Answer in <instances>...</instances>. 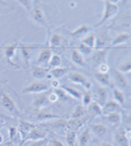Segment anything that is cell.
<instances>
[{
    "instance_id": "cell-38",
    "label": "cell",
    "mask_w": 131,
    "mask_h": 146,
    "mask_svg": "<svg viewBox=\"0 0 131 146\" xmlns=\"http://www.w3.org/2000/svg\"><path fill=\"white\" fill-rule=\"evenodd\" d=\"M92 50H93L92 48H89L88 46H86L84 44L80 43V44L79 46L78 51L84 56V55H89L92 53Z\"/></svg>"
},
{
    "instance_id": "cell-32",
    "label": "cell",
    "mask_w": 131,
    "mask_h": 146,
    "mask_svg": "<svg viewBox=\"0 0 131 146\" xmlns=\"http://www.w3.org/2000/svg\"><path fill=\"white\" fill-rule=\"evenodd\" d=\"M81 43L93 49V48H95V45H96V36H95V35L92 34L90 35H89L88 37H86L82 40Z\"/></svg>"
},
{
    "instance_id": "cell-23",
    "label": "cell",
    "mask_w": 131,
    "mask_h": 146,
    "mask_svg": "<svg viewBox=\"0 0 131 146\" xmlns=\"http://www.w3.org/2000/svg\"><path fill=\"white\" fill-rule=\"evenodd\" d=\"M89 130L92 131V132L93 133L94 135H96L98 137L103 136L105 134L107 133V127L103 124H98V123L91 124Z\"/></svg>"
},
{
    "instance_id": "cell-26",
    "label": "cell",
    "mask_w": 131,
    "mask_h": 146,
    "mask_svg": "<svg viewBox=\"0 0 131 146\" xmlns=\"http://www.w3.org/2000/svg\"><path fill=\"white\" fill-rule=\"evenodd\" d=\"M66 92L67 93V94L71 97V98H74L75 100H82V97H83V94L80 91H79L77 90L74 89V88H71V87L68 86H62V87Z\"/></svg>"
},
{
    "instance_id": "cell-6",
    "label": "cell",
    "mask_w": 131,
    "mask_h": 146,
    "mask_svg": "<svg viewBox=\"0 0 131 146\" xmlns=\"http://www.w3.org/2000/svg\"><path fill=\"white\" fill-rule=\"evenodd\" d=\"M130 131L121 129L115 134V141L118 146H130Z\"/></svg>"
},
{
    "instance_id": "cell-37",
    "label": "cell",
    "mask_w": 131,
    "mask_h": 146,
    "mask_svg": "<svg viewBox=\"0 0 131 146\" xmlns=\"http://www.w3.org/2000/svg\"><path fill=\"white\" fill-rule=\"evenodd\" d=\"M8 135H9V139L13 142L17 141V138L20 136L18 130L16 126H9L8 127Z\"/></svg>"
},
{
    "instance_id": "cell-4",
    "label": "cell",
    "mask_w": 131,
    "mask_h": 146,
    "mask_svg": "<svg viewBox=\"0 0 131 146\" xmlns=\"http://www.w3.org/2000/svg\"><path fill=\"white\" fill-rule=\"evenodd\" d=\"M67 78L73 83L79 84L86 89H89L91 87V83L82 73L78 72H69L67 73Z\"/></svg>"
},
{
    "instance_id": "cell-13",
    "label": "cell",
    "mask_w": 131,
    "mask_h": 146,
    "mask_svg": "<svg viewBox=\"0 0 131 146\" xmlns=\"http://www.w3.org/2000/svg\"><path fill=\"white\" fill-rule=\"evenodd\" d=\"M114 81L120 89H124V88H127L130 86L129 81L126 79L125 76L123 73L120 72L117 70H116L114 72Z\"/></svg>"
},
{
    "instance_id": "cell-7",
    "label": "cell",
    "mask_w": 131,
    "mask_h": 146,
    "mask_svg": "<svg viewBox=\"0 0 131 146\" xmlns=\"http://www.w3.org/2000/svg\"><path fill=\"white\" fill-rule=\"evenodd\" d=\"M47 135H48V131L46 130L35 126L27 135L25 139L22 141V144L26 141H35V140H40V139H45Z\"/></svg>"
},
{
    "instance_id": "cell-34",
    "label": "cell",
    "mask_w": 131,
    "mask_h": 146,
    "mask_svg": "<svg viewBox=\"0 0 131 146\" xmlns=\"http://www.w3.org/2000/svg\"><path fill=\"white\" fill-rule=\"evenodd\" d=\"M54 93L57 94V96L58 98V100H61L62 102H65V101L68 100L71 98L62 88H56V89H54Z\"/></svg>"
},
{
    "instance_id": "cell-11",
    "label": "cell",
    "mask_w": 131,
    "mask_h": 146,
    "mask_svg": "<svg viewBox=\"0 0 131 146\" xmlns=\"http://www.w3.org/2000/svg\"><path fill=\"white\" fill-rule=\"evenodd\" d=\"M16 50H17V44H9L6 46L4 48H3V56L4 58H6L7 62L11 64L13 67H17L18 66L17 64H15L13 62V58L15 55V53H16Z\"/></svg>"
},
{
    "instance_id": "cell-43",
    "label": "cell",
    "mask_w": 131,
    "mask_h": 146,
    "mask_svg": "<svg viewBox=\"0 0 131 146\" xmlns=\"http://www.w3.org/2000/svg\"><path fill=\"white\" fill-rule=\"evenodd\" d=\"M48 98H49V100H50V102L52 103V102H56V101H58V96H57V94L55 93H52L49 94V96H48Z\"/></svg>"
},
{
    "instance_id": "cell-27",
    "label": "cell",
    "mask_w": 131,
    "mask_h": 146,
    "mask_svg": "<svg viewBox=\"0 0 131 146\" xmlns=\"http://www.w3.org/2000/svg\"><path fill=\"white\" fill-rule=\"evenodd\" d=\"M88 108L90 113L96 115V116H102L103 114V107L95 101L92 102L91 104L88 106Z\"/></svg>"
},
{
    "instance_id": "cell-9",
    "label": "cell",
    "mask_w": 131,
    "mask_h": 146,
    "mask_svg": "<svg viewBox=\"0 0 131 146\" xmlns=\"http://www.w3.org/2000/svg\"><path fill=\"white\" fill-rule=\"evenodd\" d=\"M31 15H32L33 19L36 22H38L40 25L44 26V27L48 28V23L46 21V17L45 16H44V11L42 10L41 7H39V6L35 5L32 8V10H31Z\"/></svg>"
},
{
    "instance_id": "cell-47",
    "label": "cell",
    "mask_w": 131,
    "mask_h": 146,
    "mask_svg": "<svg viewBox=\"0 0 131 146\" xmlns=\"http://www.w3.org/2000/svg\"><path fill=\"white\" fill-rule=\"evenodd\" d=\"M5 124H6L5 121H4L3 119H2V118H0V129H1L2 127H3V126H5Z\"/></svg>"
},
{
    "instance_id": "cell-50",
    "label": "cell",
    "mask_w": 131,
    "mask_h": 146,
    "mask_svg": "<svg viewBox=\"0 0 131 146\" xmlns=\"http://www.w3.org/2000/svg\"><path fill=\"white\" fill-rule=\"evenodd\" d=\"M75 146H78V144L76 143V144H75Z\"/></svg>"
},
{
    "instance_id": "cell-19",
    "label": "cell",
    "mask_w": 131,
    "mask_h": 146,
    "mask_svg": "<svg viewBox=\"0 0 131 146\" xmlns=\"http://www.w3.org/2000/svg\"><path fill=\"white\" fill-rule=\"evenodd\" d=\"M108 98V92L105 87H99L97 90V103H98L101 106L103 105L107 102Z\"/></svg>"
},
{
    "instance_id": "cell-1",
    "label": "cell",
    "mask_w": 131,
    "mask_h": 146,
    "mask_svg": "<svg viewBox=\"0 0 131 146\" xmlns=\"http://www.w3.org/2000/svg\"><path fill=\"white\" fill-rule=\"evenodd\" d=\"M0 104H1V106L4 109H6L7 111L9 112L12 115L16 116V117L20 116L21 114L20 111L18 110L13 98L8 94L5 93L3 91L0 92Z\"/></svg>"
},
{
    "instance_id": "cell-2",
    "label": "cell",
    "mask_w": 131,
    "mask_h": 146,
    "mask_svg": "<svg viewBox=\"0 0 131 146\" xmlns=\"http://www.w3.org/2000/svg\"><path fill=\"white\" fill-rule=\"evenodd\" d=\"M106 7H105V13L103 16V18L101 19V21L98 22V24H96L95 27H100L101 25L104 24L105 22L107 20L111 19V17H113L115 15H116L119 11V7L116 3H114L111 1H106L105 2Z\"/></svg>"
},
{
    "instance_id": "cell-15",
    "label": "cell",
    "mask_w": 131,
    "mask_h": 146,
    "mask_svg": "<svg viewBox=\"0 0 131 146\" xmlns=\"http://www.w3.org/2000/svg\"><path fill=\"white\" fill-rule=\"evenodd\" d=\"M91 131L89 130V128H87L80 134L79 137V142H77L78 146H89L91 143Z\"/></svg>"
},
{
    "instance_id": "cell-8",
    "label": "cell",
    "mask_w": 131,
    "mask_h": 146,
    "mask_svg": "<svg viewBox=\"0 0 131 146\" xmlns=\"http://www.w3.org/2000/svg\"><path fill=\"white\" fill-rule=\"evenodd\" d=\"M51 58H52V50L48 48H43L37 59V66L44 67V68L45 66H48Z\"/></svg>"
},
{
    "instance_id": "cell-40",
    "label": "cell",
    "mask_w": 131,
    "mask_h": 146,
    "mask_svg": "<svg viewBox=\"0 0 131 146\" xmlns=\"http://www.w3.org/2000/svg\"><path fill=\"white\" fill-rule=\"evenodd\" d=\"M82 100H83V104L84 106H89L92 103V96L90 93H86L82 97Z\"/></svg>"
},
{
    "instance_id": "cell-28",
    "label": "cell",
    "mask_w": 131,
    "mask_h": 146,
    "mask_svg": "<svg viewBox=\"0 0 131 146\" xmlns=\"http://www.w3.org/2000/svg\"><path fill=\"white\" fill-rule=\"evenodd\" d=\"M90 29L91 28L87 25H82L81 27H78L75 31L71 32V35L75 36V37H80V36L88 33L90 31Z\"/></svg>"
},
{
    "instance_id": "cell-20",
    "label": "cell",
    "mask_w": 131,
    "mask_h": 146,
    "mask_svg": "<svg viewBox=\"0 0 131 146\" xmlns=\"http://www.w3.org/2000/svg\"><path fill=\"white\" fill-rule=\"evenodd\" d=\"M70 71L71 69L69 67H56V68L51 69L49 71V73L55 79H59L66 75Z\"/></svg>"
},
{
    "instance_id": "cell-46",
    "label": "cell",
    "mask_w": 131,
    "mask_h": 146,
    "mask_svg": "<svg viewBox=\"0 0 131 146\" xmlns=\"http://www.w3.org/2000/svg\"><path fill=\"white\" fill-rule=\"evenodd\" d=\"M99 146H112V145L110 144V143H108V142L103 141V142H102V143L100 144V145Z\"/></svg>"
},
{
    "instance_id": "cell-16",
    "label": "cell",
    "mask_w": 131,
    "mask_h": 146,
    "mask_svg": "<svg viewBox=\"0 0 131 146\" xmlns=\"http://www.w3.org/2000/svg\"><path fill=\"white\" fill-rule=\"evenodd\" d=\"M94 78L103 86H111V75L108 72H96L94 74Z\"/></svg>"
},
{
    "instance_id": "cell-25",
    "label": "cell",
    "mask_w": 131,
    "mask_h": 146,
    "mask_svg": "<svg viewBox=\"0 0 131 146\" xmlns=\"http://www.w3.org/2000/svg\"><path fill=\"white\" fill-rule=\"evenodd\" d=\"M55 118H58L59 119V118H62V117L60 116L54 115V114L49 113V112H47V111H44V110H40L36 114V119L37 120L44 121V120L55 119Z\"/></svg>"
},
{
    "instance_id": "cell-18",
    "label": "cell",
    "mask_w": 131,
    "mask_h": 146,
    "mask_svg": "<svg viewBox=\"0 0 131 146\" xmlns=\"http://www.w3.org/2000/svg\"><path fill=\"white\" fill-rule=\"evenodd\" d=\"M130 39V35L128 33H120L117 36L112 40L111 44V47L117 46V45H120V44H124L129 42V40Z\"/></svg>"
},
{
    "instance_id": "cell-17",
    "label": "cell",
    "mask_w": 131,
    "mask_h": 146,
    "mask_svg": "<svg viewBox=\"0 0 131 146\" xmlns=\"http://www.w3.org/2000/svg\"><path fill=\"white\" fill-rule=\"evenodd\" d=\"M71 60L75 64L78 66L81 67H87V63L85 62L84 56L77 49H73L71 53Z\"/></svg>"
},
{
    "instance_id": "cell-31",
    "label": "cell",
    "mask_w": 131,
    "mask_h": 146,
    "mask_svg": "<svg viewBox=\"0 0 131 146\" xmlns=\"http://www.w3.org/2000/svg\"><path fill=\"white\" fill-rule=\"evenodd\" d=\"M77 132L76 131H68L66 134V143L68 146H75L77 143Z\"/></svg>"
},
{
    "instance_id": "cell-29",
    "label": "cell",
    "mask_w": 131,
    "mask_h": 146,
    "mask_svg": "<svg viewBox=\"0 0 131 146\" xmlns=\"http://www.w3.org/2000/svg\"><path fill=\"white\" fill-rule=\"evenodd\" d=\"M62 41H63V38L62 37V35L58 34H53L50 39V45L53 48H58L62 45Z\"/></svg>"
},
{
    "instance_id": "cell-44",
    "label": "cell",
    "mask_w": 131,
    "mask_h": 146,
    "mask_svg": "<svg viewBox=\"0 0 131 146\" xmlns=\"http://www.w3.org/2000/svg\"><path fill=\"white\" fill-rule=\"evenodd\" d=\"M52 146H65L62 142H61L58 139H53L52 141Z\"/></svg>"
},
{
    "instance_id": "cell-10",
    "label": "cell",
    "mask_w": 131,
    "mask_h": 146,
    "mask_svg": "<svg viewBox=\"0 0 131 146\" xmlns=\"http://www.w3.org/2000/svg\"><path fill=\"white\" fill-rule=\"evenodd\" d=\"M36 126V125H34V123L26 121L25 120H20L19 127H18V132H19L20 137H21L22 141L25 139L27 135L30 133V131L34 129Z\"/></svg>"
},
{
    "instance_id": "cell-35",
    "label": "cell",
    "mask_w": 131,
    "mask_h": 146,
    "mask_svg": "<svg viewBox=\"0 0 131 146\" xmlns=\"http://www.w3.org/2000/svg\"><path fill=\"white\" fill-rule=\"evenodd\" d=\"M62 64V58L59 56L58 54H54L53 56H52L51 59L49 61L48 63V66L50 68H56V67H59V66H61Z\"/></svg>"
},
{
    "instance_id": "cell-24",
    "label": "cell",
    "mask_w": 131,
    "mask_h": 146,
    "mask_svg": "<svg viewBox=\"0 0 131 146\" xmlns=\"http://www.w3.org/2000/svg\"><path fill=\"white\" fill-rule=\"evenodd\" d=\"M84 124V120L80 118L77 119H71L70 121H66V128L70 130V131H76L79 127L83 126Z\"/></svg>"
},
{
    "instance_id": "cell-22",
    "label": "cell",
    "mask_w": 131,
    "mask_h": 146,
    "mask_svg": "<svg viewBox=\"0 0 131 146\" xmlns=\"http://www.w3.org/2000/svg\"><path fill=\"white\" fill-rule=\"evenodd\" d=\"M32 75L34 78L42 80V79H44L45 77H47L48 70L44 67H41V66H34L32 68Z\"/></svg>"
},
{
    "instance_id": "cell-49",
    "label": "cell",
    "mask_w": 131,
    "mask_h": 146,
    "mask_svg": "<svg viewBox=\"0 0 131 146\" xmlns=\"http://www.w3.org/2000/svg\"><path fill=\"white\" fill-rule=\"evenodd\" d=\"M0 146H7V145L5 143H2V144H0Z\"/></svg>"
},
{
    "instance_id": "cell-33",
    "label": "cell",
    "mask_w": 131,
    "mask_h": 146,
    "mask_svg": "<svg viewBox=\"0 0 131 146\" xmlns=\"http://www.w3.org/2000/svg\"><path fill=\"white\" fill-rule=\"evenodd\" d=\"M85 114V109L82 105H78L75 108L71 114V119H77L82 117Z\"/></svg>"
},
{
    "instance_id": "cell-3",
    "label": "cell",
    "mask_w": 131,
    "mask_h": 146,
    "mask_svg": "<svg viewBox=\"0 0 131 146\" xmlns=\"http://www.w3.org/2000/svg\"><path fill=\"white\" fill-rule=\"evenodd\" d=\"M50 86L48 84L43 81H35L25 87L22 90L23 93L27 94H42L48 91Z\"/></svg>"
},
{
    "instance_id": "cell-48",
    "label": "cell",
    "mask_w": 131,
    "mask_h": 146,
    "mask_svg": "<svg viewBox=\"0 0 131 146\" xmlns=\"http://www.w3.org/2000/svg\"><path fill=\"white\" fill-rule=\"evenodd\" d=\"M3 142V135L0 134V144H2Z\"/></svg>"
},
{
    "instance_id": "cell-45",
    "label": "cell",
    "mask_w": 131,
    "mask_h": 146,
    "mask_svg": "<svg viewBox=\"0 0 131 146\" xmlns=\"http://www.w3.org/2000/svg\"><path fill=\"white\" fill-rule=\"evenodd\" d=\"M52 86L54 87L55 89H56V88H58L59 82L58 81V80H53V81H52Z\"/></svg>"
},
{
    "instance_id": "cell-14",
    "label": "cell",
    "mask_w": 131,
    "mask_h": 146,
    "mask_svg": "<svg viewBox=\"0 0 131 146\" xmlns=\"http://www.w3.org/2000/svg\"><path fill=\"white\" fill-rule=\"evenodd\" d=\"M120 108V105L115 100L107 101L103 108V113L105 116L113 113H118V110Z\"/></svg>"
},
{
    "instance_id": "cell-41",
    "label": "cell",
    "mask_w": 131,
    "mask_h": 146,
    "mask_svg": "<svg viewBox=\"0 0 131 146\" xmlns=\"http://www.w3.org/2000/svg\"><path fill=\"white\" fill-rule=\"evenodd\" d=\"M108 70H109V67L107 65V63L106 64H101V65H99V72H108Z\"/></svg>"
},
{
    "instance_id": "cell-30",
    "label": "cell",
    "mask_w": 131,
    "mask_h": 146,
    "mask_svg": "<svg viewBox=\"0 0 131 146\" xmlns=\"http://www.w3.org/2000/svg\"><path fill=\"white\" fill-rule=\"evenodd\" d=\"M113 94H114V98L116 100V102H117L120 105L124 104V101H125V97H124V93L118 88H115L113 90Z\"/></svg>"
},
{
    "instance_id": "cell-5",
    "label": "cell",
    "mask_w": 131,
    "mask_h": 146,
    "mask_svg": "<svg viewBox=\"0 0 131 146\" xmlns=\"http://www.w3.org/2000/svg\"><path fill=\"white\" fill-rule=\"evenodd\" d=\"M48 96H49V94H45V92L39 94V95L35 96L34 100L32 104L34 110L36 111V112H39L42 108H44L47 106H48L51 104Z\"/></svg>"
},
{
    "instance_id": "cell-39",
    "label": "cell",
    "mask_w": 131,
    "mask_h": 146,
    "mask_svg": "<svg viewBox=\"0 0 131 146\" xmlns=\"http://www.w3.org/2000/svg\"><path fill=\"white\" fill-rule=\"evenodd\" d=\"M47 139H40L35 141H26L25 142V146H44L46 144ZM24 144V143H23Z\"/></svg>"
},
{
    "instance_id": "cell-42",
    "label": "cell",
    "mask_w": 131,
    "mask_h": 146,
    "mask_svg": "<svg viewBox=\"0 0 131 146\" xmlns=\"http://www.w3.org/2000/svg\"><path fill=\"white\" fill-rule=\"evenodd\" d=\"M20 3H21V4L25 5V7H26V9H27L28 11H30V10L32 9L31 7H30V5L32 4L30 1H20Z\"/></svg>"
},
{
    "instance_id": "cell-36",
    "label": "cell",
    "mask_w": 131,
    "mask_h": 146,
    "mask_svg": "<svg viewBox=\"0 0 131 146\" xmlns=\"http://www.w3.org/2000/svg\"><path fill=\"white\" fill-rule=\"evenodd\" d=\"M130 58H129L127 60L124 61V62L121 63L119 67L117 68V71L121 73H126L130 72L131 70V63H130Z\"/></svg>"
},
{
    "instance_id": "cell-12",
    "label": "cell",
    "mask_w": 131,
    "mask_h": 146,
    "mask_svg": "<svg viewBox=\"0 0 131 146\" xmlns=\"http://www.w3.org/2000/svg\"><path fill=\"white\" fill-rule=\"evenodd\" d=\"M107 54H108V49H98L93 54L92 59L98 65L106 64L107 59Z\"/></svg>"
},
{
    "instance_id": "cell-21",
    "label": "cell",
    "mask_w": 131,
    "mask_h": 146,
    "mask_svg": "<svg viewBox=\"0 0 131 146\" xmlns=\"http://www.w3.org/2000/svg\"><path fill=\"white\" fill-rule=\"evenodd\" d=\"M105 119L107 120L111 126H120V122H121V115L119 113H113L111 114H108L107 116H105Z\"/></svg>"
}]
</instances>
